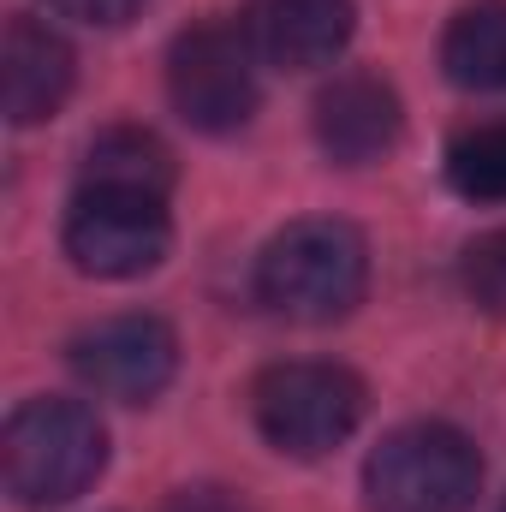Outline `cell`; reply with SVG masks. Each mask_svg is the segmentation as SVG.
Returning a JSON list of instances; mask_svg holds the SVG:
<instances>
[{
	"label": "cell",
	"instance_id": "obj_7",
	"mask_svg": "<svg viewBox=\"0 0 506 512\" xmlns=\"http://www.w3.org/2000/svg\"><path fill=\"white\" fill-rule=\"evenodd\" d=\"M78 382L120 405H149L179 370V340L161 316H114L72 340Z\"/></svg>",
	"mask_w": 506,
	"mask_h": 512
},
{
	"label": "cell",
	"instance_id": "obj_12",
	"mask_svg": "<svg viewBox=\"0 0 506 512\" xmlns=\"http://www.w3.org/2000/svg\"><path fill=\"white\" fill-rule=\"evenodd\" d=\"M441 66L459 90H506V0H477L447 24Z\"/></svg>",
	"mask_w": 506,
	"mask_h": 512
},
{
	"label": "cell",
	"instance_id": "obj_13",
	"mask_svg": "<svg viewBox=\"0 0 506 512\" xmlns=\"http://www.w3.org/2000/svg\"><path fill=\"white\" fill-rule=\"evenodd\" d=\"M447 179L471 203H506V120L459 131L447 149Z\"/></svg>",
	"mask_w": 506,
	"mask_h": 512
},
{
	"label": "cell",
	"instance_id": "obj_1",
	"mask_svg": "<svg viewBox=\"0 0 506 512\" xmlns=\"http://www.w3.org/2000/svg\"><path fill=\"white\" fill-rule=\"evenodd\" d=\"M370 286V245L352 221L310 215L268 239L256 262V298L286 322H340Z\"/></svg>",
	"mask_w": 506,
	"mask_h": 512
},
{
	"label": "cell",
	"instance_id": "obj_10",
	"mask_svg": "<svg viewBox=\"0 0 506 512\" xmlns=\"http://www.w3.org/2000/svg\"><path fill=\"white\" fill-rule=\"evenodd\" d=\"M72 90V48L54 24L42 18H12L6 24V48H0V96H6V120L12 126H36L48 120Z\"/></svg>",
	"mask_w": 506,
	"mask_h": 512
},
{
	"label": "cell",
	"instance_id": "obj_9",
	"mask_svg": "<svg viewBox=\"0 0 506 512\" xmlns=\"http://www.w3.org/2000/svg\"><path fill=\"white\" fill-rule=\"evenodd\" d=\"M245 36L268 66H328L352 42V0H251Z\"/></svg>",
	"mask_w": 506,
	"mask_h": 512
},
{
	"label": "cell",
	"instance_id": "obj_8",
	"mask_svg": "<svg viewBox=\"0 0 506 512\" xmlns=\"http://www.w3.org/2000/svg\"><path fill=\"white\" fill-rule=\"evenodd\" d=\"M399 96L393 84H381L376 72H340L322 96H316V143L328 161L340 167H370L399 143Z\"/></svg>",
	"mask_w": 506,
	"mask_h": 512
},
{
	"label": "cell",
	"instance_id": "obj_2",
	"mask_svg": "<svg viewBox=\"0 0 506 512\" xmlns=\"http://www.w3.org/2000/svg\"><path fill=\"white\" fill-rule=\"evenodd\" d=\"M0 465L18 507H66L102 477L108 429L78 399H30L6 423Z\"/></svg>",
	"mask_w": 506,
	"mask_h": 512
},
{
	"label": "cell",
	"instance_id": "obj_17",
	"mask_svg": "<svg viewBox=\"0 0 506 512\" xmlns=\"http://www.w3.org/2000/svg\"><path fill=\"white\" fill-rule=\"evenodd\" d=\"M501 512H506V507H501Z\"/></svg>",
	"mask_w": 506,
	"mask_h": 512
},
{
	"label": "cell",
	"instance_id": "obj_16",
	"mask_svg": "<svg viewBox=\"0 0 506 512\" xmlns=\"http://www.w3.org/2000/svg\"><path fill=\"white\" fill-rule=\"evenodd\" d=\"M167 512H251L233 489H185V495H173Z\"/></svg>",
	"mask_w": 506,
	"mask_h": 512
},
{
	"label": "cell",
	"instance_id": "obj_11",
	"mask_svg": "<svg viewBox=\"0 0 506 512\" xmlns=\"http://www.w3.org/2000/svg\"><path fill=\"white\" fill-rule=\"evenodd\" d=\"M84 185H90V191L167 197V185H173V149L143 126H114L84 149Z\"/></svg>",
	"mask_w": 506,
	"mask_h": 512
},
{
	"label": "cell",
	"instance_id": "obj_14",
	"mask_svg": "<svg viewBox=\"0 0 506 512\" xmlns=\"http://www.w3.org/2000/svg\"><path fill=\"white\" fill-rule=\"evenodd\" d=\"M465 292H471L477 310L506 316V227L471 239V251H465Z\"/></svg>",
	"mask_w": 506,
	"mask_h": 512
},
{
	"label": "cell",
	"instance_id": "obj_15",
	"mask_svg": "<svg viewBox=\"0 0 506 512\" xmlns=\"http://www.w3.org/2000/svg\"><path fill=\"white\" fill-rule=\"evenodd\" d=\"M48 6L84 18V24H126L131 12H137V0H48Z\"/></svg>",
	"mask_w": 506,
	"mask_h": 512
},
{
	"label": "cell",
	"instance_id": "obj_5",
	"mask_svg": "<svg viewBox=\"0 0 506 512\" xmlns=\"http://www.w3.org/2000/svg\"><path fill=\"white\" fill-rule=\"evenodd\" d=\"M256 54L233 24H191L167 54V96L197 131H239L256 114Z\"/></svg>",
	"mask_w": 506,
	"mask_h": 512
},
{
	"label": "cell",
	"instance_id": "obj_4",
	"mask_svg": "<svg viewBox=\"0 0 506 512\" xmlns=\"http://www.w3.org/2000/svg\"><path fill=\"white\" fill-rule=\"evenodd\" d=\"M251 411L268 447L322 459L364 423V382L346 364H274L256 376Z\"/></svg>",
	"mask_w": 506,
	"mask_h": 512
},
{
	"label": "cell",
	"instance_id": "obj_6",
	"mask_svg": "<svg viewBox=\"0 0 506 512\" xmlns=\"http://www.w3.org/2000/svg\"><path fill=\"white\" fill-rule=\"evenodd\" d=\"M173 239V221L161 209V197L143 191H78L72 215H66V256L96 274V280H137L149 274Z\"/></svg>",
	"mask_w": 506,
	"mask_h": 512
},
{
	"label": "cell",
	"instance_id": "obj_3",
	"mask_svg": "<svg viewBox=\"0 0 506 512\" xmlns=\"http://www.w3.org/2000/svg\"><path fill=\"white\" fill-rule=\"evenodd\" d=\"M483 489L477 447L447 423H405L364 465L370 512H471Z\"/></svg>",
	"mask_w": 506,
	"mask_h": 512
}]
</instances>
